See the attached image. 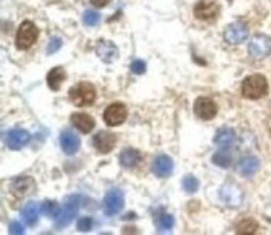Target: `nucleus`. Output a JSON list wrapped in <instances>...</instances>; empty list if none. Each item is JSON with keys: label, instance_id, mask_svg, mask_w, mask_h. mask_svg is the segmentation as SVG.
I'll return each mask as SVG.
<instances>
[{"label": "nucleus", "instance_id": "f257e3e1", "mask_svg": "<svg viewBox=\"0 0 271 235\" xmlns=\"http://www.w3.org/2000/svg\"><path fill=\"white\" fill-rule=\"evenodd\" d=\"M69 98L75 107H87L96 102V89L87 82H80L69 90Z\"/></svg>", "mask_w": 271, "mask_h": 235}, {"label": "nucleus", "instance_id": "f03ea898", "mask_svg": "<svg viewBox=\"0 0 271 235\" xmlns=\"http://www.w3.org/2000/svg\"><path fill=\"white\" fill-rule=\"evenodd\" d=\"M241 92L243 97L256 100V98H261L263 95L268 94V82L263 75H251V77L245 79V82H243Z\"/></svg>", "mask_w": 271, "mask_h": 235}, {"label": "nucleus", "instance_id": "7ed1b4c3", "mask_svg": "<svg viewBox=\"0 0 271 235\" xmlns=\"http://www.w3.org/2000/svg\"><path fill=\"white\" fill-rule=\"evenodd\" d=\"M37 37H39V30H37V27L29 20L22 22V25H20L19 30H17V37H15L17 48H20V50H27V48H30L35 43Z\"/></svg>", "mask_w": 271, "mask_h": 235}, {"label": "nucleus", "instance_id": "20e7f679", "mask_svg": "<svg viewBox=\"0 0 271 235\" xmlns=\"http://www.w3.org/2000/svg\"><path fill=\"white\" fill-rule=\"evenodd\" d=\"M77 210H79V197L77 195H69L66 199V202H64V205L61 207L59 215L56 217V227L57 228L67 227L69 223L74 220Z\"/></svg>", "mask_w": 271, "mask_h": 235}, {"label": "nucleus", "instance_id": "39448f33", "mask_svg": "<svg viewBox=\"0 0 271 235\" xmlns=\"http://www.w3.org/2000/svg\"><path fill=\"white\" fill-rule=\"evenodd\" d=\"M219 199L224 205L236 209V207H240L243 204L245 195H243V190L238 187V185L224 184V185H221V189H219Z\"/></svg>", "mask_w": 271, "mask_h": 235}, {"label": "nucleus", "instance_id": "423d86ee", "mask_svg": "<svg viewBox=\"0 0 271 235\" xmlns=\"http://www.w3.org/2000/svg\"><path fill=\"white\" fill-rule=\"evenodd\" d=\"M102 207H104V212L107 215H116L122 210L124 207V194L122 190L112 189L106 194L104 202H102Z\"/></svg>", "mask_w": 271, "mask_h": 235}, {"label": "nucleus", "instance_id": "0eeeda50", "mask_svg": "<svg viewBox=\"0 0 271 235\" xmlns=\"http://www.w3.org/2000/svg\"><path fill=\"white\" fill-rule=\"evenodd\" d=\"M248 52L253 58H264L271 52V39L266 35L253 37L248 45Z\"/></svg>", "mask_w": 271, "mask_h": 235}, {"label": "nucleus", "instance_id": "6e6552de", "mask_svg": "<svg viewBox=\"0 0 271 235\" xmlns=\"http://www.w3.org/2000/svg\"><path fill=\"white\" fill-rule=\"evenodd\" d=\"M248 39V27L243 22H233L226 27L224 30V40L231 45H238Z\"/></svg>", "mask_w": 271, "mask_h": 235}, {"label": "nucleus", "instance_id": "1a4fd4ad", "mask_svg": "<svg viewBox=\"0 0 271 235\" xmlns=\"http://www.w3.org/2000/svg\"><path fill=\"white\" fill-rule=\"evenodd\" d=\"M194 113L203 120H211L218 113V105L214 103V100H211L208 97H199L194 102Z\"/></svg>", "mask_w": 271, "mask_h": 235}, {"label": "nucleus", "instance_id": "9d476101", "mask_svg": "<svg viewBox=\"0 0 271 235\" xmlns=\"http://www.w3.org/2000/svg\"><path fill=\"white\" fill-rule=\"evenodd\" d=\"M126 117H127V110H126V105H122V103H112L104 112V122L109 125V127L121 125L124 120H126Z\"/></svg>", "mask_w": 271, "mask_h": 235}, {"label": "nucleus", "instance_id": "9b49d317", "mask_svg": "<svg viewBox=\"0 0 271 235\" xmlns=\"http://www.w3.org/2000/svg\"><path fill=\"white\" fill-rule=\"evenodd\" d=\"M219 12V7L214 0H199V2L194 5V15L201 20H211L214 19Z\"/></svg>", "mask_w": 271, "mask_h": 235}, {"label": "nucleus", "instance_id": "f8f14e48", "mask_svg": "<svg viewBox=\"0 0 271 235\" xmlns=\"http://www.w3.org/2000/svg\"><path fill=\"white\" fill-rule=\"evenodd\" d=\"M29 140H30V135L27 130L14 129V130H10L7 134V137H5V144H7L10 150H20L22 147L29 144Z\"/></svg>", "mask_w": 271, "mask_h": 235}, {"label": "nucleus", "instance_id": "ddd939ff", "mask_svg": "<svg viewBox=\"0 0 271 235\" xmlns=\"http://www.w3.org/2000/svg\"><path fill=\"white\" fill-rule=\"evenodd\" d=\"M96 53L102 62L106 64H111L114 60L117 58L119 52H117V47L114 45L112 42H107V40H99L96 45Z\"/></svg>", "mask_w": 271, "mask_h": 235}, {"label": "nucleus", "instance_id": "4468645a", "mask_svg": "<svg viewBox=\"0 0 271 235\" xmlns=\"http://www.w3.org/2000/svg\"><path fill=\"white\" fill-rule=\"evenodd\" d=\"M172 160L167 155H158L153 160V172L156 173V177L166 179L172 173Z\"/></svg>", "mask_w": 271, "mask_h": 235}, {"label": "nucleus", "instance_id": "2eb2a0df", "mask_svg": "<svg viewBox=\"0 0 271 235\" xmlns=\"http://www.w3.org/2000/svg\"><path fill=\"white\" fill-rule=\"evenodd\" d=\"M116 145V135L111 132H99L94 137V147L101 154H109Z\"/></svg>", "mask_w": 271, "mask_h": 235}, {"label": "nucleus", "instance_id": "dca6fc26", "mask_svg": "<svg viewBox=\"0 0 271 235\" xmlns=\"http://www.w3.org/2000/svg\"><path fill=\"white\" fill-rule=\"evenodd\" d=\"M258 170H259V160L253 155L243 157L241 160L238 162V172H240V175L243 177H251Z\"/></svg>", "mask_w": 271, "mask_h": 235}, {"label": "nucleus", "instance_id": "f3484780", "mask_svg": "<svg viewBox=\"0 0 271 235\" xmlns=\"http://www.w3.org/2000/svg\"><path fill=\"white\" fill-rule=\"evenodd\" d=\"M61 147H62L64 154L74 155L75 152L79 150L80 140H79V137H77V135H75V134H72V132H69V130H66V132H62V134H61Z\"/></svg>", "mask_w": 271, "mask_h": 235}, {"label": "nucleus", "instance_id": "a211bd4d", "mask_svg": "<svg viewBox=\"0 0 271 235\" xmlns=\"http://www.w3.org/2000/svg\"><path fill=\"white\" fill-rule=\"evenodd\" d=\"M70 122H72L74 127L79 129L82 134H89L91 130L96 127L94 119L87 115V113H74V115L70 117Z\"/></svg>", "mask_w": 271, "mask_h": 235}, {"label": "nucleus", "instance_id": "6ab92c4d", "mask_svg": "<svg viewBox=\"0 0 271 235\" xmlns=\"http://www.w3.org/2000/svg\"><path fill=\"white\" fill-rule=\"evenodd\" d=\"M214 142H216V145L221 147V149H228V147H231L236 142V132L228 127L219 129L214 135Z\"/></svg>", "mask_w": 271, "mask_h": 235}, {"label": "nucleus", "instance_id": "aec40b11", "mask_svg": "<svg viewBox=\"0 0 271 235\" xmlns=\"http://www.w3.org/2000/svg\"><path fill=\"white\" fill-rule=\"evenodd\" d=\"M40 207L39 204H35V202H29L24 209H22V218L24 222L27 223L29 227H34L37 222H39V214H40Z\"/></svg>", "mask_w": 271, "mask_h": 235}, {"label": "nucleus", "instance_id": "412c9836", "mask_svg": "<svg viewBox=\"0 0 271 235\" xmlns=\"http://www.w3.org/2000/svg\"><path fill=\"white\" fill-rule=\"evenodd\" d=\"M141 158H143V155L136 149H126L122 150L121 157H119V162H121V165L124 168H134L141 162Z\"/></svg>", "mask_w": 271, "mask_h": 235}, {"label": "nucleus", "instance_id": "4be33fe9", "mask_svg": "<svg viewBox=\"0 0 271 235\" xmlns=\"http://www.w3.org/2000/svg\"><path fill=\"white\" fill-rule=\"evenodd\" d=\"M66 80V72H64L62 67H54L51 72L47 74V85L49 89L59 90L61 89V84Z\"/></svg>", "mask_w": 271, "mask_h": 235}, {"label": "nucleus", "instance_id": "5701e85b", "mask_svg": "<svg viewBox=\"0 0 271 235\" xmlns=\"http://www.w3.org/2000/svg\"><path fill=\"white\" fill-rule=\"evenodd\" d=\"M156 225H158L159 232H169L172 225H174V218L169 214H161L158 218H156Z\"/></svg>", "mask_w": 271, "mask_h": 235}, {"label": "nucleus", "instance_id": "b1692460", "mask_svg": "<svg viewBox=\"0 0 271 235\" xmlns=\"http://www.w3.org/2000/svg\"><path fill=\"white\" fill-rule=\"evenodd\" d=\"M213 163H216L218 167H223V168H228L231 165V155L228 154L226 150H219L216 152L213 155Z\"/></svg>", "mask_w": 271, "mask_h": 235}, {"label": "nucleus", "instance_id": "393cba45", "mask_svg": "<svg viewBox=\"0 0 271 235\" xmlns=\"http://www.w3.org/2000/svg\"><path fill=\"white\" fill-rule=\"evenodd\" d=\"M42 212L47 215V217H52V218H56L59 215V212H61V207H59L57 202H54V200H47L42 204Z\"/></svg>", "mask_w": 271, "mask_h": 235}, {"label": "nucleus", "instance_id": "a878e982", "mask_svg": "<svg viewBox=\"0 0 271 235\" xmlns=\"http://www.w3.org/2000/svg\"><path fill=\"white\" fill-rule=\"evenodd\" d=\"M183 189H184V192L194 194V192H196V190L199 189L198 179H196V177H193V175H186V177L183 179Z\"/></svg>", "mask_w": 271, "mask_h": 235}, {"label": "nucleus", "instance_id": "bb28decb", "mask_svg": "<svg viewBox=\"0 0 271 235\" xmlns=\"http://www.w3.org/2000/svg\"><path fill=\"white\" fill-rule=\"evenodd\" d=\"M256 228H258L256 222L246 218V220H243L241 223H238L236 232L238 233H254V232H256Z\"/></svg>", "mask_w": 271, "mask_h": 235}, {"label": "nucleus", "instance_id": "cd10ccee", "mask_svg": "<svg viewBox=\"0 0 271 235\" xmlns=\"http://www.w3.org/2000/svg\"><path fill=\"white\" fill-rule=\"evenodd\" d=\"M82 22H84V25H87V27H96L101 22V15L97 14L96 10H87V12H84Z\"/></svg>", "mask_w": 271, "mask_h": 235}, {"label": "nucleus", "instance_id": "c85d7f7f", "mask_svg": "<svg viewBox=\"0 0 271 235\" xmlns=\"http://www.w3.org/2000/svg\"><path fill=\"white\" fill-rule=\"evenodd\" d=\"M61 47H62V39H61V37H54V39H51V42H49V45H47V53H49V55H51V53H56Z\"/></svg>", "mask_w": 271, "mask_h": 235}, {"label": "nucleus", "instance_id": "c756f323", "mask_svg": "<svg viewBox=\"0 0 271 235\" xmlns=\"http://www.w3.org/2000/svg\"><path fill=\"white\" fill-rule=\"evenodd\" d=\"M92 227V218L91 217H82L77 220V228L80 232H89Z\"/></svg>", "mask_w": 271, "mask_h": 235}, {"label": "nucleus", "instance_id": "7c9ffc66", "mask_svg": "<svg viewBox=\"0 0 271 235\" xmlns=\"http://www.w3.org/2000/svg\"><path fill=\"white\" fill-rule=\"evenodd\" d=\"M131 70L136 74V75H141L146 72V64L143 60H134L132 65H131Z\"/></svg>", "mask_w": 271, "mask_h": 235}, {"label": "nucleus", "instance_id": "2f4dec72", "mask_svg": "<svg viewBox=\"0 0 271 235\" xmlns=\"http://www.w3.org/2000/svg\"><path fill=\"white\" fill-rule=\"evenodd\" d=\"M9 230H10V233H14V235H22L25 232L22 223H19V222H10Z\"/></svg>", "mask_w": 271, "mask_h": 235}, {"label": "nucleus", "instance_id": "473e14b6", "mask_svg": "<svg viewBox=\"0 0 271 235\" xmlns=\"http://www.w3.org/2000/svg\"><path fill=\"white\" fill-rule=\"evenodd\" d=\"M109 2L111 0H91V4L94 5V7H106Z\"/></svg>", "mask_w": 271, "mask_h": 235}]
</instances>
